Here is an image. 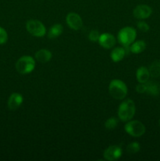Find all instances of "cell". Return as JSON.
<instances>
[{"mask_svg":"<svg viewBox=\"0 0 160 161\" xmlns=\"http://www.w3.org/2000/svg\"><path fill=\"white\" fill-rule=\"evenodd\" d=\"M100 36V34L99 33L98 31H97V30H92V31H90V32L89 33L88 37H89V40L92 41V42H98Z\"/></svg>","mask_w":160,"mask_h":161,"instance_id":"44dd1931","label":"cell"},{"mask_svg":"<svg viewBox=\"0 0 160 161\" xmlns=\"http://www.w3.org/2000/svg\"><path fill=\"white\" fill-rule=\"evenodd\" d=\"M136 113V105L131 99L124 100L119 105L118 108V116L119 119L123 122L131 120Z\"/></svg>","mask_w":160,"mask_h":161,"instance_id":"6da1fadb","label":"cell"},{"mask_svg":"<svg viewBox=\"0 0 160 161\" xmlns=\"http://www.w3.org/2000/svg\"><path fill=\"white\" fill-rule=\"evenodd\" d=\"M35 67V60L31 56H22L16 63V69L21 75H26L32 72Z\"/></svg>","mask_w":160,"mask_h":161,"instance_id":"277c9868","label":"cell"},{"mask_svg":"<svg viewBox=\"0 0 160 161\" xmlns=\"http://www.w3.org/2000/svg\"><path fill=\"white\" fill-rule=\"evenodd\" d=\"M99 44L104 49H111L116 43V39L111 33H103L100 34L98 40Z\"/></svg>","mask_w":160,"mask_h":161,"instance_id":"30bf717a","label":"cell"},{"mask_svg":"<svg viewBox=\"0 0 160 161\" xmlns=\"http://www.w3.org/2000/svg\"><path fill=\"white\" fill-rule=\"evenodd\" d=\"M159 126H160V119H159Z\"/></svg>","mask_w":160,"mask_h":161,"instance_id":"d4e9b609","label":"cell"},{"mask_svg":"<svg viewBox=\"0 0 160 161\" xmlns=\"http://www.w3.org/2000/svg\"><path fill=\"white\" fill-rule=\"evenodd\" d=\"M36 61L40 63H47L51 60L52 53L46 49H41L35 54Z\"/></svg>","mask_w":160,"mask_h":161,"instance_id":"4fadbf2b","label":"cell"},{"mask_svg":"<svg viewBox=\"0 0 160 161\" xmlns=\"http://www.w3.org/2000/svg\"><path fill=\"white\" fill-rule=\"evenodd\" d=\"M124 129L128 135L134 138L141 137L146 130L145 126L139 120L127 121L124 126Z\"/></svg>","mask_w":160,"mask_h":161,"instance_id":"5b68a950","label":"cell"},{"mask_svg":"<svg viewBox=\"0 0 160 161\" xmlns=\"http://www.w3.org/2000/svg\"><path fill=\"white\" fill-rule=\"evenodd\" d=\"M118 123H119L118 122V119L115 117H110L104 123V127L108 130H113V129H115L117 127Z\"/></svg>","mask_w":160,"mask_h":161,"instance_id":"ffe728a7","label":"cell"},{"mask_svg":"<svg viewBox=\"0 0 160 161\" xmlns=\"http://www.w3.org/2000/svg\"><path fill=\"white\" fill-rule=\"evenodd\" d=\"M136 38V31L133 27H124L118 33V41L124 47H130L134 42Z\"/></svg>","mask_w":160,"mask_h":161,"instance_id":"3957f363","label":"cell"},{"mask_svg":"<svg viewBox=\"0 0 160 161\" xmlns=\"http://www.w3.org/2000/svg\"><path fill=\"white\" fill-rule=\"evenodd\" d=\"M108 91L111 97L116 100H123L126 97L128 92L126 84L121 80L117 79L110 82Z\"/></svg>","mask_w":160,"mask_h":161,"instance_id":"7a4b0ae2","label":"cell"},{"mask_svg":"<svg viewBox=\"0 0 160 161\" xmlns=\"http://www.w3.org/2000/svg\"><path fill=\"white\" fill-rule=\"evenodd\" d=\"M125 54H127V53L125 47H118L111 50L110 57L114 62H119L125 58Z\"/></svg>","mask_w":160,"mask_h":161,"instance_id":"7c38bea8","label":"cell"},{"mask_svg":"<svg viewBox=\"0 0 160 161\" xmlns=\"http://www.w3.org/2000/svg\"><path fill=\"white\" fill-rule=\"evenodd\" d=\"M146 86H147V90H146V93L150 95L156 96L158 94V86L156 83L153 81H147L146 83Z\"/></svg>","mask_w":160,"mask_h":161,"instance_id":"ac0fdd59","label":"cell"},{"mask_svg":"<svg viewBox=\"0 0 160 161\" xmlns=\"http://www.w3.org/2000/svg\"><path fill=\"white\" fill-rule=\"evenodd\" d=\"M146 90H147L146 83H139V84L136 85V92L139 93V94H144V93H146Z\"/></svg>","mask_w":160,"mask_h":161,"instance_id":"cb8c5ba5","label":"cell"},{"mask_svg":"<svg viewBox=\"0 0 160 161\" xmlns=\"http://www.w3.org/2000/svg\"><path fill=\"white\" fill-rule=\"evenodd\" d=\"M8 40V35L6 30L0 27V45L5 44Z\"/></svg>","mask_w":160,"mask_h":161,"instance_id":"7402d4cb","label":"cell"},{"mask_svg":"<svg viewBox=\"0 0 160 161\" xmlns=\"http://www.w3.org/2000/svg\"><path fill=\"white\" fill-rule=\"evenodd\" d=\"M63 29H64V28H63L62 25H60V24H55L49 30L48 38L53 39L59 37L62 34Z\"/></svg>","mask_w":160,"mask_h":161,"instance_id":"2e32d148","label":"cell"},{"mask_svg":"<svg viewBox=\"0 0 160 161\" xmlns=\"http://www.w3.org/2000/svg\"><path fill=\"white\" fill-rule=\"evenodd\" d=\"M150 76L153 78H158L160 76V61H155L151 64L149 68Z\"/></svg>","mask_w":160,"mask_h":161,"instance_id":"e0dca14e","label":"cell"},{"mask_svg":"<svg viewBox=\"0 0 160 161\" xmlns=\"http://www.w3.org/2000/svg\"><path fill=\"white\" fill-rule=\"evenodd\" d=\"M146 48V43L143 40H137L134 41L131 45L130 46V52L133 53H141L145 50Z\"/></svg>","mask_w":160,"mask_h":161,"instance_id":"9a60e30c","label":"cell"},{"mask_svg":"<svg viewBox=\"0 0 160 161\" xmlns=\"http://www.w3.org/2000/svg\"><path fill=\"white\" fill-rule=\"evenodd\" d=\"M136 80L139 83H147L150 78V72L147 68L144 67V66H141L138 68L136 72Z\"/></svg>","mask_w":160,"mask_h":161,"instance_id":"5bb4252c","label":"cell"},{"mask_svg":"<svg viewBox=\"0 0 160 161\" xmlns=\"http://www.w3.org/2000/svg\"><path fill=\"white\" fill-rule=\"evenodd\" d=\"M136 26H137L138 29H139L141 31H142V32H147V31H148L149 29H150V27H149V25L144 21L137 22V25H136Z\"/></svg>","mask_w":160,"mask_h":161,"instance_id":"603a6c76","label":"cell"},{"mask_svg":"<svg viewBox=\"0 0 160 161\" xmlns=\"http://www.w3.org/2000/svg\"><path fill=\"white\" fill-rule=\"evenodd\" d=\"M122 149L119 146H110L104 151V158L108 161L117 160L122 157Z\"/></svg>","mask_w":160,"mask_h":161,"instance_id":"52a82bcc","label":"cell"},{"mask_svg":"<svg viewBox=\"0 0 160 161\" xmlns=\"http://www.w3.org/2000/svg\"><path fill=\"white\" fill-rule=\"evenodd\" d=\"M141 149V145L136 142H133L130 143L126 147V152L127 153L130 155H133V154L138 153Z\"/></svg>","mask_w":160,"mask_h":161,"instance_id":"d6986e66","label":"cell"},{"mask_svg":"<svg viewBox=\"0 0 160 161\" xmlns=\"http://www.w3.org/2000/svg\"><path fill=\"white\" fill-rule=\"evenodd\" d=\"M152 9L147 5H138L133 9V16L140 20L147 19L152 15Z\"/></svg>","mask_w":160,"mask_h":161,"instance_id":"9c48e42d","label":"cell"},{"mask_svg":"<svg viewBox=\"0 0 160 161\" xmlns=\"http://www.w3.org/2000/svg\"><path fill=\"white\" fill-rule=\"evenodd\" d=\"M27 31L35 37H43L46 34L45 25L38 20H29L26 23Z\"/></svg>","mask_w":160,"mask_h":161,"instance_id":"8992f818","label":"cell"},{"mask_svg":"<svg viewBox=\"0 0 160 161\" xmlns=\"http://www.w3.org/2000/svg\"><path fill=\"white\" fill-rule=\"evenodd\" d=\"M23 102L24 98L21 94L19 93H13L8 99V108L11 111H15L22 105Z\"/></svg>","mask_w":160,"mask_h":161,"instance_id":"8fae6325","label":"cell"},{"mask_svg":"<svg viewBox=\"0 0 160 161\" xmlns=\"http://www.w3.org/2000/svg\"><path fill=\"white\" fill-rule=\"evenodd\" d=\"M66 23L69 28L75 31L81 29L83 24L80 15L76 13H69L66 17Z\"/></svg>","mask_w":160,"mask_h":161,"instance_id":"ba28073f","label":"cell"}]
</instances>
